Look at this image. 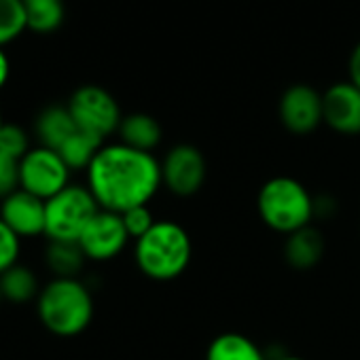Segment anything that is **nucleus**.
Listing matches in <instances>:
<instances>
[{"label": "nucleus", "mask_w": 360, "mask_h": 360, "mask_svg": "<svg viewBox=\"0 0 360 360\" xmlns=\"http://www.w3.org/2000/svg\"><path fill=\"white\" fill-rule=\"evenodd\" d=\"M161 185V163L155 155L121 142L104 144L87 167V189L98 206L117 214L148 206Z\"/></svg>", "instance_id": "1"}, {"label": "nucleus", "mask_w": 360, "mask_h": 360, "mask_svg": "<svg viewBox=\"0 0 360 360\" xmlns=\"http://www.w3.org/2000/svg\"><path fill=\"white\" fill-rule=\"evenodd\" d=\"M138 269L157 282H167L185 274L193 257V244L185 227L174 221H157L155 227L136 240Z\"/></svg>", "instance_id": "2"}, {"label": "nucleus", "mask_w": 360, "mask_h": 360, "mask_svg": "<svg viewBox=\"0 0 360 360\" xmlns=\"http://www.w3.org/2000/svg\"><path fill=\"white\" fill-rule=\"evenodd\" d=\"M43 326L58 337L81 335L94 318V297L79 278H53L37 299Z\"/></svg>", "instance_id": "3"}, {"label": "nucleus", "mask_w": 360, "mask_h": 360, "mask_svg": "<svg viewBox=\"0 0 360 360\" xmlns=\"http://www.w3.org/2000/svg\"><path fill=\"white\" fill-rule=\"evenodd\" d=\"M257 210L269 229L290 236L314 221V198L299 180L276 176L261 187Z\"/></svg>", "instance_id": "4"}, {"label": "nucleus", "mask_w": 360, "mask_h": 360, "mask_svg": "<svg viewBox=\"0 0 360 360\" xmlns=\"http://www.w3.org/2000/svg\"><path fill=\"white\" fill-rule=\"evenodd\" d=\"M98 210L100 206L87 187L68 185L45 202V236L49 242H79Z\"/></svg>", "instance_id": "5"}, {"label": "nucleus", "mask_w": 360, "mask_h": 360, "mask_svg": "<svg viewBox=\"0 0 360 360\" xmlns=\"http://www.w3.org/2000/svg\"><path fill=\"white\" fill-rule=\"evenodd\" d=\"M68 110L77 123V127L85 134H91L100 140H106L110 134L119 131L121 125V108L117 100L98 85L79 87L70 100Z\"/></svg>", "instance_id": "6"}, {"label": "nucleus", "mask_w": 360, "mask_h": 360, "mask_svg": "<svg viewBox=\"0 0 360 360\" xmlns=\"http://www.w3.org/2000/svg\"><path fill=\"white\" fill-rule=\"evenodd\" d=\"M70 172L58 150L30 148L20 161V189L47 202L70 185Z\"/></svg>", "instance_id": "7"}, {"label": "nucleus", "mask_w": 360, "mask_h": 360, "mask_svg": "<svg viewBox=\"0 0 360 360\" xmlns=\"http://www.w3.org/2000/svg\"><path fill=\"white\" fill-rule=\"evenodd\" d=\"M208 176L204 153L193 144H176L161 161V183L178 198L195 195Z\"/></svg>", "instance_id": "8"}, {"label": "nucleus", "mask_w": 360, "mask_h": 360, "mask_svg": "<svg viewBox=\"0 0 360 360\" xmlns=\"http://www.w3.org/2000/svg\"><path fill=\"white\" fill-rule=\"evenodd\" d=\"M129 240L131 238L123 225L121 214L100 208L81 233L79 246L89 261H110L119 252H123Z\"/></svg>", "instance_id": "9"}, {"label": "nucleus", "mask_w": 360, "mask_h": 360, "mask_svg": "<svg viewBox=\"0 0 360 360\" xmlns=\"http://www.w3.org/2000/svg\"><path fill=\"white\" fill-rule=\"evenodd\" d=\"M280 121L292 134H311L324 121L322 94L309 85L288 87L280 98Z\"/></svg>", "instance_id": "10"}, {"label": "nucleus", "mask_w": 360, "mask_h": 360, "mask_svg": "<svg viewBox=\"0 0 360 360\" xmlns=\"http://www.w3.org/2000/svg\"><path fill=\"white\" fill-rule=\"evenodd\" d=\"M324 123L343 136L360 134V89L349 83H335L322 94Z\"/></svg>", "instance_id": "11"}, {"label": "nucleus", "mask_w": 360, "mask_h": 360, "mask_svg": "<svg viewBox=\"0 0 360 360\" xmlns=\"http://www.w3.org/2000/svg\"><path fill=\"white\" fill-rule=\"evenodd\" d=\"M0 219L20 240L45 236V200L18 189L0 204Z\"/></svg>", "instance_id": "12"}, {"label": "nucleus", "mask_w": 360, "mask_h": 360, "mask_svg": "<svg viewBox=\"0 0 360 360\" xmlns=\"http://www.w3.org/2000/svg\"><path fill=\"white\" fill-rule=\"evenodd\" d=\"M322 255H324V238L311 225L290 233L284 242L286 263L299 271L316 267L320 263Z\"/></svg>", "instance_id": "13"}, {"label": "nucleus", "mask_w": 360, "mask_h": 360, "mask_svg": "<svg viewBox=\"0 0 360 360\" xmlns=\"http://www.w3.org/2000/svg\"><path fill=\"white\" fill-rule=\"evenodd\" d=\"M77 123L68 110V106H47L45 110H41V115L37 117L34 123V131L37 138L41 142V146L60 150L62 144L77 131Z\"/></svg>", "instance_id": "14"}, {"label": "nucleus", "mask_w": 360, "mask_h": 360, "mask_svg": "<svg viewBox=\"0 0 360 360\" xmlns=\"http://www.w3.org/2000/svg\"><path fill=\"white\" fill-rule=\"evenodd\" d=\"M119 138L121 144L131 146L136 150L153 153V148L161 142V125L155 117L146 112H134L121 119L119 125Z\"/></svg>", "instance_id": "15"}, {"label": "nucleus", "mask_w": 360, "mask_h": 360, "mask_svg": "<svg viewBox=\"0 0 360 360\" xmlns=\"http://www.w3.org/2000/svg\"><path fill=\"white\" fill-rule=\"evenodd\" d=\"M206 360H267L263 349L240 333H223L212 339Z\"/></svg>", "instance_id": "16"}, {"label": "nucleus", "mask_w": 360, "mask_h": 360, "mask_svg": "<svg viewBox=\"0 0 360 360\" xmlns=\"http://www.w3.org/2000/svg\"><path fill=\"white\" fill-rule=\"evenodd\" d=\"M0 292H3V299L11 303H28L41 295L39 278L30 267L18 263L0 276Z\"/></svg>", "instance_id": "17"}, {"label": "nucleus", "mask_w": 360, "mask_h": 360, "mask_svg": "<svg viewBox=\"0 0 360 360\" xmlns=\"http://www.w3.org/2000/svg\"><path fill=\"white\" fill-rule=\"evenodd\" d=\"M45 261L56 278H77L87 257L81 250L79 242H49Z\"/></svg>", "instance_id": "18"}, {"label": "nucleus", "mask_w": 360, "mask_h": 360, "mask_svg": "<svg viewBox=\"0 0 360 360\" xmlns=\"http://www.w3.org/2000/svg\"><path fill=\"white\" fill-rule=\"evenodd\" d=\"M28 30L37 34H51L64 24V0H24Z\"/></svg>", "instance_id": "19"}, {"label": "nucleus", "mask_w": 360, "mask_h": 360, "mask_svg": "<svg viewBox=\"0 0 360 360\" xmlns=\"http://www.w3.org/2000/svg\"><path fill=\"white\" fill-rule=\"evenodd\" d=\"M102 146H104V140L77 129L62 144V148L58 153H60V157L64 159V163L70 169H87L91 165V161L96 159V155L100 153Z\"/></svg>", "instance_id": "20"}, {"label": "nucleus", "mask_w": 360, "mask_h": 360, "mask_svg": "<svg viewBox=\"0 0 360 360\" xmlns=\"http://www.w3.org/2000/svg\"><path fill=\"white\" fill-rule=\"evenodd\" d=\"M28 30L24 0H0V47L18 41Z\"/></svg>", "instance_id": "21"}, {"label": "nucleus", "mask_w": 360, "mask_h": 360, "mask_svg": "<svg viewBox=\"0 0 360 360\" xmlns=\"http://www.w3.org/2000/svg\"><path fill=\"white\" fill-rule=\"evenodd\" d=\"M0 150L11 155L13 159H24V155L30 150V140L24 127L15 123H5L3 131H0Z\"/></svg>", "instance_id": "22"}, {"label": "nucleus", "mask_w": 360, "mask_h": 360, "mask_svg": "<svg viewBox=\"0 0 360 360\" xmlns=\"http://www.w3.org/2000/svg\"><path fill=\"white\" fill-rule=\"evenodd\" d=\"M121 219H123V225H125V229H127V233H129L131 240H140V238L146 236V233L155 227V223H157L148 206H136V208L123 212Z\"/></svg>", "instance_id": "23"}, {"label": "nucleus", "mask_w": 360, "mask_h": 360, "mask_svg": "<svg viewBox=\"0 0 360 360\" xmlns=\"http://www.w3.org/2000/svg\"><path fill=\"white\" fill-rule=\"evenodd\" d=\"M22 240L7 227V223L0 219V276L13 265H18L20 259Z\"/></svg>", "instance_id": "24"}, {"label": "nucleus", "mask_w": 360, "mask_h": 360, "mask_svg": "<svg viewBox=\"0 0 360 360\" xmlns=\"http://www.w3.org/2000/svg\"><path fill=\"white\" fill-rule=\"evenodd\" d=\"M20 189V159L0 150V202Z\"/></svg>", "instance_id": "25"}, {"label": "nucleus", "mask_w": 360, "mask_h": 360, "mask_svg": "<svg viewBox=\"0 0 360 360\" xmlns=\"http://www.w3.org/2000/svg\"><path fill=\"white\" fill-rule=\"evenodd\" d=\"M349 83H354L360 89V43L354 47L349 56Z\"/></svg>", "instance_id": "26"}, {"label": "nucleus", "mask_w": 360, "mask_h": 360, "mask_svg": "<svg viewBox=\"0 0 360 360\" xmlns=\"http://www.w3.org/2000/svg\"><path fill=\"white\" fill-rule=\"evenodd\" d=\"M9 75H11V62L5 53V49L0 47V89H3L9 81Z\"/></svg>", "instance_id": "27"}, {"label": "nucleus", "mask_w": 360, "mask_h": 360, "mask_svg": "<svg viewBox=\"0 0 360 360\" xmlns=\"http://www.w3.org/2000/svg\"><path fill=\"white\" fill-rule=\"evenodd\" d=\"M276 360H305V358H299V356H280Z\"/></svg>", "instance_id": "28"}, {"label": "nucleus", "mask_w": 360, "mask_h": 360, "mask_svg": "<svg viewBox=\"0 0 360 360\" xmlns=\"http://www.w3.org/2000/svg\"><path fill=\"white\" fill-rule=\"evenodd\" d=\"M3 127H5V121H3V112H0V131H3Z\"/></svg>", "instance_id": "29"}, {"label": "nucleus", "mask_w": 360, "mask_h": 360, "mask_svg": "<svg viewBox=\"0 0 360 360\" xmlns=\"http://www.w3.org/2000/svg\"><path fill=\"white\" fill-rule=\"evenodd\" d=\"M0 301H3V292H0Z\"/></svg>", "instance_id": "30"}]
</instances>
